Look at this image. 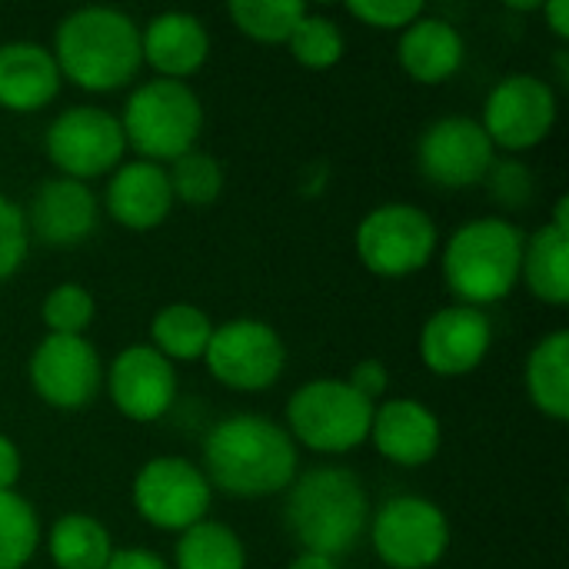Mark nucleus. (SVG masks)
Listing matches in <instances>:
<instances>
[{
  "instance_id": "f257e3e1",
  "label": "nucleus",
  "mask_w": 569,
  "mask_h": 569,
  "mask_svg": "<svg viewBox=\"0 0 569 569\" xmlns=\"http://www.w3.org/2000/svg\"><path fill=\"white\" fill-rule=\"evenodd\" d=\"M203 477L237 500L287 493L300 473V453L287 427L263 413H230L203 437Z\"/></svg>"
},
{
  "instance_id": "f03ea898",
  "label": "nucleus",
  "mask_w": 569,
  "mask_h": 569,
  "mask_svg": "<svg viewBox=\"0 0 569 569\" xmlns=\"http://www.w3.org/2000/svg\"><path fill=\"white\" fill-rule=\"evenodd\" d=\"M53 60L63 80L90 93H113L137 80L143 67L140 27L117 7L70 10L53 33Z\"/></svg>"
},
{
  "instance_id": "7ed1b4c3",
  "label": "nucleus",
  "mask_w": 569,
  "mask_h": 569,
  "mask_svg": "<svg viewBox=\"0 0 569 569\" xmlns=\"http://www.w3.org/2000/svg\"><path fill=\"white\" fill-rule=\"evenodd\" d=\"M283 523L303 553L347 557L370 527V497L347 467H313L287 490Z\"/></svg>"
},
{
  "instance_id": "20e7f679",
  "label": "nucleus",
  "mask_w": 569,
  "mask_h": 569,
  "mask_svg": "<svg viewBox=\"0 0 569 569\" xmlns=\"http://www.w3.org/2000/svg\"><path fill=\"white\" fill-rule=\"evenodd\" d=\"M527 233L507 217H477L453 230L443 247V280L457 303L483 310L520 283Z\"/></svg>"
},
{
  "instance_id": "39448f33",
  "label": "nucleus",
  "mask_w": 569,
  "mask_h": 569,
  "mask_svg": "<svg viewBox=\"0 0 569 569\" xmlns=\"http://www.w3.org/2000/svg\"><path fill=\"white\" fill-rule=\"evenodd\" d=\"M117 120L137 160L163 167L197 147L203 130V103L190 83L153 77L127 97Z\"/></svg>"
},
{
  "instance_id": "423d86ee",
  "label": "nucleus",
  "mask_w": 569,
  "mask_h": 569,
  "mask_svg": "<svg viewBox=\"0 0 569 569\" xmlns=\"http://www.w3.org/2000/svg\"><path fill=\"white\" fill-rule=\"evenodd\" d=\"M370 400H363L347 380H310L287 400V433L297 447L313 453H350L370 437Z\"/></svg>"
},
{
  "instance_id": "0eeeda50",
  "label": "nucleus",
  "mask_w": 569,
  "mask_h": 569,
  "mask_svg": "<svg viewBox=\"0 0 569 569\" xmlns=\"http://www.w3.org/2000/svg\"><path fill=\"white\" fill-rule=\"evenodd\" d=\"M353 243L360 263L370 273L383 280H403L430 267L440 243V230L423 207L393 200L363 213Z\"/></svg>"
},
{
  "instance_id": "6e6552de",
  "label": "nucleus",
  "mask_w": 569,
  "mask_h": 569,
  "mask_svg": "<svg viewBox=\"0 0 569 569\" xmlns=\"http://www.w3.org/2000/svg\"><path fill=\"white\" fill-rule=\"evenodd\" d=\"M137 517L163 533H183L207 520L213 507V487L203 470L187 457H153L133 477Z\"/></svg>"
},
{
  "instance_id": "1a4fd4ad",
  "label": "nucleus",
  "mask_w": 569,
  "mask_h": 569,
  "mask_svg": "<svg viewBox=\"0 0 569 569\" xmlns=\"http://www.w3.org/2000/svg\"><path fill=\"white\" fill-rule=\"evenodd\" d=\"M370 543L383 567L433 569L450 550L447 513L417 493L390 497L377 513H370Z\"/></svg>"
},
{
  "instance_id": "9d476101",
  "label": "nucleus",
  "mask_w": 569,
  "mask_h": 569,
  "mask_svg": "<svg viewBox=\"0 0 569 569\" xmlns=\"http://www.w3.org/2000/svg\"><path fill=\"white\" fill-rule=\"evenodd\" d=\"M203 363L217 383L237 393L270 390L287 370L283 337L257 317H237L213 327Z\"/></svg>"
},
{
  "instance_id": "9b49d317",
  "label": "nucleus",
  "mask_w": 569,
  "mask_h": 569,
  "mask_svg": "<svg viewBox=\"0 0 569 569\" xmlns=\"http://www.w3.org/2000/svg\"><path fill=\"white\" fill-rule=\"evenodd\" d=\"M43 150H47V160L57 167V177L87 183L120 167L127 140H123L117 113L80 103V107H67L63 113L50 120Z\"/></svg>"
},
{
  "instance_id": "f8f14e48",
  "label": "nucleus",
  "mask_w": 569,
  "mask_h": 569,
  "mask_svg": "<svg viewBox=\"0 0 569 569\" xmlns=\"http://www.w3.org/2000/svg\"><path fill=\"white\" fill-rule=\"evenodd\" d=\"M557 90L537 73H507L497 80L483 103L480 127L490 143L507 153H523L540 147L557 127Z\"/></svg>"
},
{
  "instance_id": "ddd939ff",
  "label": "nucleus",
  "mask_w": 569,
  "mask_h": 569,
  "mask_svg": "<svg viewBox=\"0 0 569 569\" xmlns=\"http://www.w3.org/2000/svg\"><path fill=\"white\" fill-rule=\"evenodd\" d=\"M497 163V147L473 117H440L433 120L417 143L420 173L443 190H467L487 180Z\"/></svg>"
},
{
  "instance_id": "4468645a",
  "label": "nucleus",
  "mask_w": 569,
  "mask_h": 569,
  "mask_svg": "<svg viewBox=\"0 0 569 569\" xmlns=\"http://www.w3.org/2000/svg\"><path fill=\"white\" fill-rule=\"evenodd\" d=\"M27 377H30L33 393L47 407L80 410L97 397L103 383V363L87 337L47 333L30 353Z\"/></svg>"
},
{
  "instance_id": "2eb2a0df",
  "label": "nucleus",
  "mask_w": 569,
  "mask_h": 569,
  "mask_svg": "<svg viewBox=\"0 0 569 569\" xmlns=\"http://www.w3.org/2000/svg\"><path fill=\"white\" fill-rule=\"evenodd\" d=\"M107 390L127 420L157 423L177 400V370L150 343H130L113 357L107 370Z\"/></svg>"
},
{
  "instance_id": "dca6fc26",
  "label": "nucleus",
  "mask_w": 569,
  "mask_h": 569,
  "mask_svg": "<svg viewBox=\"0 0 569 569\" xmlns=\"http://www.w3.org/2000/svg\"><path fill=\"white\" fill-rule=\"evenodd\" d=\"M493 347V327L483 310L450 303L427 317L420 330V360L430 373L457 380L473 373Z\"/></svg>"
},
{
  "instance_id": "f3484780",
  "label": "nucleus",
  "mask_w": 569,
  "mask_h": 569,
  "mask_svg": "<svg viewBox=\"0 0 569 569\" xmlns=\"http://www.w3.org/2000/svg\"><path fill=\"white\" fill-rule=\"evenodd\" d=\"M23 217H27L30 240H40L43 247L70 250L97 233L100 203L87 183L70 177H50L37 187Z\"/></svg>"
},
{
  "instance_id": "a211bd4d",
  "label": "nucleus",
  "mask_w": 569,
  "mask_h": 569,
  "mask_svg": "<svg viewBox=\"0 0 569 569\" xmlns=\"http://www.w3.org/2000/svg\"><path fill=\"white\" fill-rule=\"evenodd\" d=\"M377 453L397 467H423L440 453L443 427L440 417L413 397H393L373 407L370 437Z\"/></svg>"
},
{
  "instance_id": "6ab92c4d",
  "label": "nucleus",
  "mask_w": 569,
  "mask_h": 569,
  "mask_svg": "<svg viewBox=\"0 0 569 569\" xmlns=\"http://www.w3.org/2000/svg\"><path fill=\"white\" fill-rule=\"evenodd\" d=\"M107 213L127 230H157L173 210L167 167L150 160H127L110 173L103 193Z\"/></svg>"
},
{
  "instance_id": "aec40b11",
  "label": "nucleus",
  "mask_w": 569,
  "mask_h": 569,
  "mask_svg": "<svg viewBox=\"0 0 569 569\" xmlns=\"http://www.w3.org/2000/svg\"><path fill=\"white\" fill-rule=\"evenodd\" d=\"M140 50L143 60L157 70V77L187 83V77H193L210 57V33L200 17L183 10H163L150 17L140 30Z\"/></svg>"
},
{
  "instance_id": "412c9836",
  "label": "nucleus",
  "mask_w": 569,
  "mask_h": 569,
  "mask_svg": "<svg viewBox=\"0 0 569 569\" xmlns=\"http://www.w3.org/2000/svg\"><path fill=\"white\" fill-rule=\"evenodd\" d=\"M463 57H467L463 33L450 20H443L430 10L423 17H417L407 30H400L397 60H400L403 73L423 87L447 83L463 67Z\"/></svg>"
},
{
  "instance_id": "4be33fe9",
  "label": "nucleus",
  "mask_w": 569,
  "mask_h": 569,
  "mask_svg": "<svg viewBox=\"0 0 569 569\" xmlns=\"http://www.w3.org/2000/svg\"><path fill=\"white\" fill-rule=\"evenodd\" d=\"M60 70L53 53L33 40L0 47V107L10 113H37L60 93Z\"/></svg>"
},
{
  "instance_id": "5701e85b",
  "label": "nucleus",
  "mask_w": 569,
  "mask_h": 569,
  "mask_svg": "<svg viewBox=\"0 0 569 569\" xmlns=\"http://www.w3.org/2000/svg\"><path fill=\"white\" fill-rule=\"evenodd\" d=\"M520 280L530 287V293L550 307L569 303V233L557 230L553 223H543L533 237L523 243V263Z\"/></svg>"
},
{
  "instance_id": "b1692460",
  "label": "nucleus",
  "mask_w": 569,
  "mask_h": 569,
  "mask_svg": "<svg viewBox=\"0 0 569 569\" xmlns=\"http://www.w3.org/2000/svg\"><path fill=\"white\" fill-rule=\"evenodd\" d=\"M527 393L530 403L563 423L569 417V333L553 330L547 333L527 357Z\"/></svg>"
},
{
  "instance_id": "393cba45",
  "label": "nucleus",
  "mask_w": 569,
  "mask_h": 569,
  "mask_svg": "<svg viewBox=\"0 0 569 569\" xmlns=\"http://www.w3.org/2000/svg\"><path fill=\"white\" fill-rule=\"evenodd\" d=\"M47 550L57 569H103L113 557V540L97 517L63 513L47 533Z\"/></svg>"
},
{
  "instance_id": "a878e982",
  "label": "nucleus",
  "mask_w": 569,
  "mask_h": 569,
  "mask_svg": "<svg viewBox=\"0 0 569 569\" xmlns=\"http://www.w3.org/2000/svg\"><path fill=\"white\" fill-rule=\"evenodd\" d=\"M213 337V320L193 303H167L150 320V347L170 363L203 360Z\"/></svg>"
},
{
  "instance_id": "bb28decb",
  "label": "nucleus",
  "mask_w": 569,
  "mask_h": 569,
  "mask_svg": "<svg viewBox=\"0 0 569 569\" xmlns=\"http://www.w3.org/2000/svg\"><path fill=\"white\" fill-rule=\"evenodd\" d=\"M173 569H247V547L233 527L203 520L177 537Z\"/></svg>"
},
{
  "instance_id": "cd10ccee",
  "label": "nucleus",
  "mask_w": 569,
  "mask_h": 569,
  "mask_svg": "<svg viewBox=\"0 0 569 569\" xmlns=\"http://www.w3.org/2000/svg\"><path fill=\"white\" fill-rule=\"evenodd\" d=\"M233 27L257 43H287L293 27L303 20L307 3L300 0H233L227 7Z\"/></svg>"
},
{
  "instance_id": "c85d7f7f",
  "label": "nucleus",
  "mask_w": 569,
  "mask_h": 569,
  "mask_svg": "<svg viewBox=\"0 0 569 569\" xmlns=\"http://www.w3.org/2000/svg\"><path fill=\"white\" fill-rule=\"evenodd\" d=\"M40 517L17 490L0 493V569H23L40 550Z\"/></svg>"
},
{
  "instance_id": "c756f323",
  "label": "nucleus",
  "mask_w": 569,
  "mask_h": 569,
  "mask_svg": "<svg viewBox=\"0 0 569 569\" xmlns=\"http://www.w3.org/2000/svg\"><path fill=\"white\" fill-rule=\"evenodd\" d=\"M287 47H290V57L307 70H330L347 53V40H343L340 23L327 13H310V10L293 27Z\"/></svg>"
},
{
  "instance_id": "7c9ffc66",
  "label": "nucleus",
  "mask_w": 569,
  "mask_h": 569,
  "mask_svg": "<svg viewBox=\"0 0 569 569\" xmlns=\"http://www.w3.org/2000/svg\"><path fill=\"white\" fill-rule=\"evenodd\" d=\"M173 200H183L190 207H210L223 193V167L207 150H190L177 157L167 170Z\"/></svg>"
},
{
  "instance_id": "2f4dec72",
  "label": "nucleus",
  "mask_w": 569,
  "mask_h": 569,
  "mask_svg": "<svg viewBox=\"0 0 569 569\" xmlns=\"http://www.w3.org/2000/svg\"><path fill=\"white\" fill-rule=\"evenodd\" d=\"M93 313H97L93 293L73 280L50 287L40 303V320L47 333H57V337H83V330L93 323Z\"/></svg>"
},
{
  "instance_id": "473e14b6",
  "label": "nucleus",
  "mask_w": 569,
  "mask_h": 569,
  "mask_svg": "<svg viewBox=\"0 0 569 569\" xmlns=\"http://www.w3.org/2000/svg\"><path fill=\"white\" fill-rule=\"evenodd\" d=\"M30 253V230L23 207L0 193V283H7Z\"/></svg>"
},
{
  "instance_id": "72a5a7b5",
  "label": "nucleus",
  "mask_w": 569,
  "mask_h": 569,
  "mask_svg": "<svg viewBox=\"0 0 569 569\" xmlns=\"http://www.w3.org/2000/svg\"><path fill=\"white\" fill-rule=\"evenodd\" d=\"M347 13L373 30H407L417 17L427 13L420 0H350Z\"/></svg>"
},
{
  "instance_id": "f704fd0d",
  "label": "nucleus",
  "mask_w": 569,
  "mask_h": 569,
  "mask_svg": "<svg viewBox=\"0 0 569 569\" xmlns=\"http://www.w3.org/2000/svg\"><path fill=\"white\" fill-rule=\"evenodd\" d=\"M483 183L490 197L507 210H520L533 197V173L523 160H497Z\"/></svg>"
},
{
  "instance_id": "c9c22d12",
  "label": "nucleus",
  "mask_w": 569,
  "mask_h": 569,
  "mask_svg": "<svg viewBox=\"0 0 569 569\" xmlns=\"http://www.w3.org/2000/svg\"><path fill=\"white\" fill-rule=\"evenodd\" d=\"M347 383H350L363 400L377 403V400L387 393V387H390V370H387L383 360H360V363L350 370Z\"/></svg>"
},
{
  "instance_id": "e433bc0d",
  "label": "nucleus",
  "mask_w": 569,
  "mask_h": 569,
  "mask_svg": "<svg viewBox=\"0 0 569 569\" xmlns=\"http://www.w3.org/2000/svg\"><path fill=\"white\" fill-rule=\"evenodd\" d=\"M103 569H170V563L153 553V550H143V547H123V550H113L110 563Z\"/></svg>"
},
{
  "instance_id": "4c0bfd02",
  "label": "nucleus",
  "mask_w": 569,
  "mask_h": 569,
  "mask_svg": "<svg viewBox=\"0 0 569 569\" xmlns=\"http://www.w3.org/2000/svg\"><path fill=\"white\" fill-rule=\"evenodd\" d=\"M20 470H23V460H20V447L0 433V493H10L17 490V480H20Z\"/></svg>"
},
{
  "instance_id": "58836bf2",
  "label": "nucleus",
  "mask_w": 569,
  "mask_h": 569,
  "mask_svg": "<svg viewBox=\"0 0 569 569\" xmlns=\"http://www.w3.org/2000/svg\"><path fill=\"white\" fill-rule=\"evenodd\" d=\"M540 13H543V20L550 23L553 37L569 40V0H550V3L540 7Z\"/></svg>"
},
{
  "instance_id": "ea45409f",
  "label": "nucleus",
  "mask_w": 569,
  "mask_h": 569,
  "mask_svg": "<svg viewBox=\"0 0 569 569\" xmlns=\"http://www.w3.org/2000/svg\"><path fill=\"white\" fill-rule=\"evenodd\" d=\"M287 569H340L337 560H330V557H320V553H297L293 560H290V567Z\"/></svg>"
},
{
  "instance_id": "a19ab883",
  "label": "nucleus",
  "mask_w": 569,
  "mask_h": 569,
  "mask_svg": "<svg viewBox=\"0 0 569 569\" xmlns=\"http://www.w3.org/2000/svg\"><path fill=\"white\" fill-rule=\"evenodd\" d=\"M557 230H567L569 233V197H560L557 207H553V220H550Z\"/></svg>"
}]
</instances>
